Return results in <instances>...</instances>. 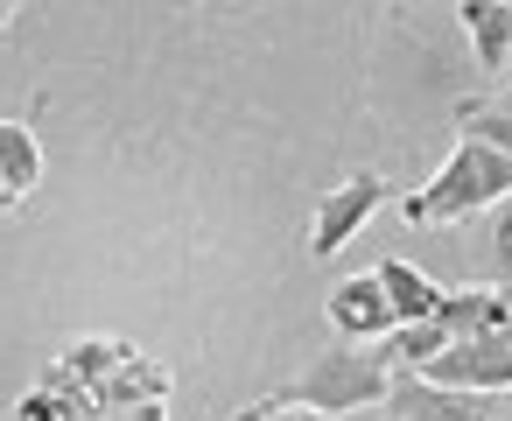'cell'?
Masks as SVG:
<instances>
[{"label": "cell", "mask_w": 512, "mask_h": 421, "mask_svg": "<svg viewBox=\"0 0 512 421\" xmlns=\"http://www.w3.org/2000/svg\"><path fill=\"white\" fill-rule=\"evenodd\" d=\"M498 295H505V323H512V288H498Z\"/></svg>", "instance_id": "cell-17"}, {"label": "cell", "mask_w": 512, "mask_h": 421, "mask_svg": "<svg viewBox=\"0 0 512 421\" xmlns=\"http://www.w3.org/2000/svg\"><path fill=\"white\" fill-rule=\"evenodd\" d=\"M239 421H330V414H316V407H295V400H281V393H267V400H253Z\"/></svg>", "instance_id": "cell-13"}, {"label": "cell", "mask_w": 512, "mask_h": 421, "mask_svg": "<svg viewBox=\"0 0 512 421\" xmlns=\"http://www.w3.org/2000/svg\"><path fill=\"white\" fill-rule=\"evenodd\" d=\"M505 421H512V400H505Z\"/></svg>", "instance_id": "cell-18"}, {"label": "cell", "mask_w": 512, "mask_h": 421, "mask_svg": "<svg viewBox=\"0 0 512 421\" xmlns=\"http://www.w3.org/2000/svg\"><path fill=\"white\" fill-rule=\"evenodd\" d=\"M99 421H169V407H162V400H141V407H113V414H99Z\"/></svg>", "instance_id": "cell-14"}, {"label": "cell", "mask_w": 512, "mask_h": 421, "mask_svg": "<svg viewBox=\"0 0 512 421\" xmlns=\"http://www.w3.org/2000/svg\"><path fill=\"white\" fill-rule=\"evenodd\" d=\"M505 197H512V162L491 155V148H477V141H456L449 162L421 190L400 197V218L407 225H463L470 211H491Z\"/></svg>", "instance_id": "cell-1"}, {"label": "cell", "mask_w": 512, "mask_h": 421, "mask_svg": "<svg viewBox=\"0 0 512 421\" xmlns=\"http://www.w3.org/2000/svg\"><path fill=\"white\" fill-rule=\"evenodd\" d=\"M456 15H463V29L477 43V64L505 71V57H512V8H505V0H463Z\"/></svg>", "instance_id": "cell-9"}, {"label": "cell", "mask_w": 512, "mask_h": 421, "mask_svg": "<svg viewBox=\"0 0 512 421\" xmlns=\"http://www.w3.org/2000/svg\"><path fill=\"white\" fill-rule=\"evenodd\" d=\"M323 316H330V330H337L344 344H379V337L393 330V309H386V295H379V281H372V274L337 281V288H330V302H323Z\"/></svg>", "instance_id": "cell-5"}, {"label": "cell", "mask_w": 512, "mask_h": 421, "mask_svg": "<svg viewBox=\"0 0 512 421\" xmlns=\"http://www.w3.org/2000/svg\"><path fill=\"white\" fill-rule=\"evenodd\" d=\"M435 323H442V337L456 344V337H498V330H512L505 323V295L498 288H442V309H435Z\"/></svg>", "instance_id": "cell-8"}, {"label": "cell", "mask_w": 512, "mask_h": 421, "mask_svg": "<svg viewBox=\"0 0 512 421\" xmlns=\"http://www.w3.org/2000/svg\"><path fill=\"white\" fill-rule=\"evenodd\" d=\"M456 141H477V148H491V155L512 162V106L463 99V106H456Z\"/></svg>", "instance_id": "cell-11"}, {"label": "cell", "mask_w": 512, "mask_h": 421, "mask_svg": "<svg viewBox=\"0 0 512 421\" xmlns=\"http://www.w3.org/2000/svg\"><path fill=\"white\" fill-rule=\"evenodd\" d=\"M484 267H491V281L498 288H512V197L505 204H491V232H484Z\"/></svg>", "instance_id": "cell-12"}, {"label": "cell", "mask_w": 512, "mask_h": 421, "mask_svg": "<svg viewBox=\"0 0 512 421\" xmlns=\"http://www.w3.org/2000/svg\"><path fill=\"white\" fill-rule=\"evenodd\" d=\"M0 183H8L15 197H29L43 183V148L22 120H0Z\"/></svg>", "instance_id": "cell-10"}, {"label": "cell", "mask_w": 512, "mask_h": 421, "mask_svg": "<svg viewBox=\"0 0 512 421\" xmlns=\"http://www.w3.org/2000/svg\"><path fill=\"white\" fill-rule=\"evenodd\" d=\"M372 281H379V295H386L393 323H435L442 288H435L421 267H407V260H379V267H372Z\"/></svg>", "instance_id": "cell-7"}, {"label": "cell", "mask_w": 512, "mask_h": 421, "mask_svg": "<svg viewBox=\"0 0 512 421\" xmlns=\"http://www.w3.org/2000/svg\"><path fill=\"white\" fill-rule=\"evenodd\" d=\"M15 204H22V197H15V190H8V183H0V211H15Z\"/></svg>", "instance_id": "cell-15"}, {"label": "cell", "mask_w": 512, "mask_h": 421, "mask_svg": "<svg viewBox=\"0 0 512 421\" xmlns=\"http://www.w3.org/2000/svg\"><path fill=\"white\" fill-rule=\"evenodd\" d=\"M8 22H15V8H8V0H0V36H8Z\"/></svg>", "instance_id": "cell-16"}, {"label": "cell", "mask_w": 512, "mask_h": 421, "mask_svg": "<svg viewBox=\"0 0 512 421\" xmlns=\"http://www.w3.org/2000/svg\"><path fill=\"white\" fill-rule=\"evenodd\" d=\"M379 204H386V176H372V169H351L337 190H323V204L309 218V260H330L337 246H351Z\"/></svg>", "instance_id": "cell-3"}, {"label": "cell", "mask_w": 512, "mask_h": 421, "mask_svg": "<svg viewBox=\"0 0 512 421\" xmlns=\"http://www.w3.org/2000/svg\"><path fill=\"white\" fill-rule=\"evenodd\" d=\"M386 386H393V372L379 365V351H372V344H330V351H316V358H309V372H302L281 400H295V407H316V414L344 421V414H358V407H386Z\"/></svg>", "instance_id": "cell-2"}, {"label": "cell", "mask_w": 512, "mask_h": 421, "mask_svg": "<svg viewBox=\"0 0 512 421\" xmlns=\"http://www.w3.org/2000/svg\"><path fill=\"white\" fill-rule=\"evenodd\" d=\"M386 421H400V414H386Z\"/></svg>", "instance_id": "cell-19"}, {"label": "cell", "mask_w": 512, "mask_h": 421, "mask_svg": "<svg viewBox=\"0 0 512 421\" xmlns=\"http://www.w3.org/2000/svg\"><path fill=\"white\" fill-rule=\"evenodd\" d=\"M386 414H400V421H491L498 407H491V393H456V386H428L414 372H393Z\"/></svg>", "instance_id": "cell-4"}, {"label": "cell", "mask_w": 512, "mask_h": 421, "mask_svg": "<svg viewBox=\"0 0 512 421\" xmlns=\"http://www.w3.org/2000/svg\"><path fill=\"white\" fill-rule=\"evenodd\" d=\"M141 400H169V372H162L141 344H127V351H120V365L99 379L92 407H99V414H113V407H141Z\"/></svg>", "instance_id": "cell-6"}]
</instances>
